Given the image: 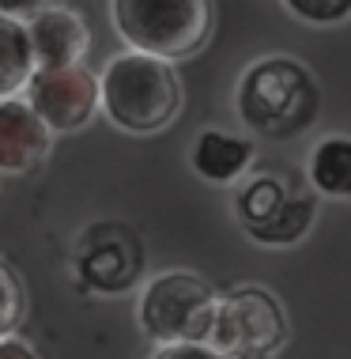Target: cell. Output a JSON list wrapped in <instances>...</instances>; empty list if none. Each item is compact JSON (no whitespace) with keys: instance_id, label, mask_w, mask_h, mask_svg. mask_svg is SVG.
<instances>
[{"instance_id":"obj_1","label":"cell","mask_w":351,"mask_h":359,"mask_svg":"<svg viewBox=\"0 0 351 359\" xmlns=\"http://www.w3.org/2000/svg\"><path fill=\"white\" fill-rule=\"evenodd\" d=\"M234 114L246 129L268 140L302 137L321 114V87L314 72L287 53L257 57L234 83Z\"/></svg>"},{"instance_id":"obj_2","label":"cell","mask_w":351,"mask_h":359,"mask_svg":"<svg viewBox=\"0 0 351 359\" xmlns=\"http://www.w3.org/2000/svg\"><path fill=\"white\" fill-rule=\"evenodd\" d=\"M181 80L174 65L148 53H117L99 76V110L121 133L151 137L181 114Z\"/></svg>"},{"instance_id":"obj_3","label":"cell","mask_w":351,"mask_h":359,"mask_svg":"<svg viewBox=\"0 0 351 359\" xmlns=\"http://www.w3.org/2000/svg\"><path fill=\"white\" fill-rule=\"evenodd\" d=\"M110 19L132 53L174 65L208 46L216 8L212 0H110Z\"/></svg>"},{"instance_id":"obj_4","label":"cell","mask_w":351,"mask_h":359,"mask_svg":"<svg viewBox=\"0 0 351 359\" xmlns=\"http://www.w3.org/2000/svg\"><path fill=\"white\" fill-rule=\"evenodd\" d=\"M212 310H216V291L208 280L185 269H167L140 287L136 322L155 344H204Z\"/></svg>"},{"instance_id":"obj_5","label":"cell","mask_w":351,"mask_h":359,"mask_svg":"<svg viewBox=\"0 0 351 359\" xmlns=\"http://www.w3.org/2000/svg\"><path fill=\"white\" fill-rule=\"evenodd\" d=\"M287 314L268 287H234L216 295L208 341L227 359H272L287 344Z\"/></svg>"},{"instance_id":"obj_6","label":"cell","mask_w":351,"mask_h":359,"mask_svg":"<svg viewBox=\"0 0 351 359\" xmlns=\"http://www.w3.org/2000/svg\"><path fill=\"white\" fill-rule=\"evenodd\" d=\"M234 189V216L242 231L261 242V246H298L314 231V201L291 189L287 178L280 174H246Z\"/></svg>"},{"instance_id":"obj_7","label":"cell","mask_w":351,"mask_h":359,"mask_svg":"<svg viewBox=\"0 0 351 359\" xmlns=\"http://www.w3.org/2000/svg\"><path fill=\"white\" fill-rule=\"evenodd\" d=\"M144 276V246L125 223H95L76 246V280L95 295H125Z\"/></svg>"},{"instance_id":"obj_8","label":"cell","mask_w":351,"mask_h":359,"mask_svg":"<svg viewBox=\"0 0 351 359\" xmlns=\"http://www.w3.org/2000/svg\"><path fill=\"white\" fill-rule=\"evenodd\" d=\"M23 102L38 114V121L53 133H80L99 114V76L87 65L34 69L23 87Z\"/></svg>"},{"instance_id":"obj_9","label":"cell","mask_w":351,"mask_h":359,"mask_svg":"<svg viewBox=\"0 0 351 359\" xmlns=\"http://www.w3.org/2000/svg\"><path fill=\"white\" fill-rule=\"evenodd\" d=\"M27 42L34 53V69H61V65H80L91 50V31L80 12L64 4H46L42 12L23 19Z\"/></svg>"},{"instance_id":"obj_10","label":"cell","mask_w":351,"mask_h":359,"mask_svg":"<svg viewBox=\"0 0 351 359\" xmlns=\"http://www.w3.org/2000/svg\"><path fill=\"white\" fill-rule=\"evenodd\" d=\"M53 151V133L38 121V114L15 99H0V174H31Z\"/></svg>"},{"instance_id":"obj_11","label":"cell","mask_w":351,"mask_h":359,"mask_svg":"<svg viewBox=\"0 0 351 359\" xmlns=\"http://www.w3.org/2000/svg\"><path fill=\"white\" fill-rule=\"evenodd\" d=\"M253 159H257L253 140L227 129H200L189 148V167L208 186H238L249 174Z\"/></svg>"},{"instance_id":"obj_12","label":"cell","mask_w":351,"mask_h":359,"mask_svg":"<svg viewBox=\"0 0 351 359\" xmlns=\"http://www.w3.org/2000/svg\"><path fill=\"white\" fill-rule=\"evenodd\" d=\"M306 174H310V186H314L321 197L347 201L351 197V140L340 137V133L321 137L314 148H310Z\"/></svg>"},{"instance_id":"obj_13","label":"cell","mask_w":351,"mask_h":359,"mask_svg":"<svg viewBox=\"0 0 351 359\" xmlns=\"http://www.w3.org/2000/svg\"><path fill=\"white\" fill-rule=\"evenodd\" d=\"M31 72H34V53H31V42H27L23 19L0 15V99L23 95Z\"/></svg>"},{"instance_id":"obj_14","label":"cell","mask_w":351,"mask_h":359,"mask_svg":"<svg viewBox=\"0 0 351 359\" xmlns=\"http://www.w3.org/2000/svg\"><path fill=\"white\" fill-rule=\"evenodd\" d=\"M27 318V284L12 269V261L0 257V341L15 337Z\"/></svg>"},{"instance_id":"obj_15","label":"cell","mask_w":351,"mask_h":359,"mask_svg":"<svg viewBox=\"0 0 351 359\" xmlns=\"http://www.w3.org/2000/svg\"><path fill=\"white\" fill-rule=\"evenodd\" d=\"M284 8L306 27H340L351 15V0H284Z\"/></svg>"},{"instance_id":"obj_16","label":"cell","mask_w":351,"mask_h":359,"mask_svg":"<svg viewBox=\"0 0 351 359\" xmlns=\"http://www.w3.org/2000/svg\"><path fill=\"white\" fill-rule=\"evenodd\" d=\"M151 359H227L212 344H159Z\"/></svg>"},{"instance_id":"obj_17","label":"cell","mask_w":351,"mask_h":359,"mask_svg":"<svg viewBox=\"0 0 351 359\" xmlns=\"http://www.w3.org/2000/svg\"><path fill=\"white\" fill-rule=\"evenodd\" d=\"M46 4H50V0H0V15H8V19H31L34 12H42Z\"/></svg>"},{"instance_id":"obj_18","label":"cell","mask_w":351,"mask_h":359,"mask_svg":"<svg viewBox=\"0 0 351 359\" xmlns=\"http://www.w3.org/2000/svg\"><path fill=\"white\" fill-rule=\"evenodd\" d=\"M0 359H38V352L23 341V337H4V341H0Z\"/></svg>"}]
</instances>
